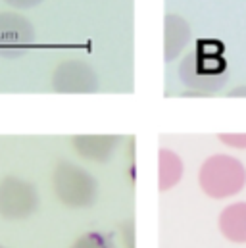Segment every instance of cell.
<instances>
[{"label":"cell","mask_w":246,"mask_h":248,"mask_svg":"<svg viewBox=\"0 0 246 248\" xmlns=\"http://www.w3.org/2000/svg\"><path fill=\"white\" fill-rule=\"evenodd\" d=\"M229 96H246V85H243V87H237V89H233V91L229 93Z\"/></svg>","instance_id":"obj_15"},{"label":"cell","mask_w":246,"mask_h":248,"mask_svg":"<svg viewBox=\"0 0 246 248\" xmlns=\"http://www.w3.org/2000/svg\"><path fill=\"white\" fill-rule=\"evenodd\" d=\"M0 248H4V247H2V245H0Z\"/></svg>","instance_id":"obj_16"},{"label":"cell","mask_w":246,"mask_h":248,"mask_svg":"<svg viewBox=\"0 0 246 248\" xmlns=\"http://www.w3.org/2000/svg\"><path fill=\"white\" fill-rule=\"evenodd\" d=\"M192 39V31L188 21L177 16V14H168L164 19V58L166 62H173L181 56L186 45Z\"/></svg>","instance_id":"obj_8"},{"label":"cell","mask_w":246,"mask_h":248,"mask_svg":"<svg viewBox=\"0 0 246 248\" xmlns=\"http://www.w3.org/2000/svg\"><path fill=\"white\" fill-rule=\"evenodd\" d=\"M179 77L188 89H192L188 94H208L221 89L227 81L223 46L217 41H198L196 50L179 65Z\"/></svg>","instance_id":"obj_1"},{"label":"cell","mask_w":246,"mask_h":248,"mask_svg":"<svg viewBox=\"0 0 246 248\" xmlns=\"http://www.w3.org/2000/svg\"><path fill=\"white\" fill-rule=\"evenodd\" d=\"M71 248H118L114 239L100 231H87L73 241Z\"/></svg>","instance_id":"obj_11"},{"label":"cell","mask_w":246,"mask_h":248,"mask_svg":"<svg viewBox=\"0 0 246 248\" xmlns=\"http://www.w3.org/2000/svg\"><path fill=\"white\" fill-rule=\"evenodd\" d=\"M41 206L37 186L17 175L0 179V217L8 221H21L31 217Z\"/></svg>","instance_id":"obj_4"},{"label":"cell","mask_w":246,"mask_h":248,"mask_svg":"<svg viewBox=\"0 0 246 248\" xmlns=\"http://www.w3.org/2000/svg\"><path fill=\"white\" fill-rule=\"evenodd\" d=\"M52 190L62 206L69 210H85L98 200L100 186L89 170L60 160L52 171Z\"/></svg>","instance_id":"obj_2"},{"label":"cell","mask_w":246,"mask_h":248,"mask_svg":"<svg viewBox=\"0 0 246 248\" xmlns=\"http://www.w3.org/2000/svg\"><path fill=\"white\" fill-rule=\"evenodd\" d=\"M219 233L233 245H246V202L225 206L217 217Z\"/></svg>","instance_id":"obj_9"},{"label":"cell","mask_w":246,"mask_h":248,"mask_svg":"<svg viewBox=\"0 0 246 248\" xmlns=\"http://www.w3.org/2000/svg\"><path fill=\"white\" fill-rule=\"evenodd\" d=\"M198 185L206 196L214 200L237 196L246 186L245 164L231 154H214L202 162Z\"/></svg>","instance_id":"obj_3"},{"label":"cell","mask_w":246,"mask_h":248,"mask_svg":"<svg viewBox=\"0 0 246 248\" xmlns=\"http://www.w3.org/2000/svg\"><path fill=\"white\" fill-rule=\"evenodd\" d=\"M219 142H223L229 148L235 150H246V133H221L217 135Z\"/></svg>","instance_id":"obj_12"},{"label":"cell","mask_w":246,"mask_h":248,"mask_svg":"<svg viewBox=\"0 0 246 248\" xmlns=\"http://www.w3.org/2000/svg\"><path fill=\"white\" fill-rule=\"evenodd\" d=\"M184 175V164L181 156L169 148H160L158 152V188L168 192L181 183Z\"/></svg>","instance_id":"obj_10"},{"label":"cell","mask_w":246,"mask_h":248,"mask_svg":"<svg viewBox=\"0 0 246 248\" xmlns=\"http://www.w3.org/2000/svg\"><path fill=\"white\" fill-rule=\"evenodd\" d=\"M35 45V27L19 12H0V56L17 58Z\"/></svg>","instance_id":"obj_6"},{"label":"cell","mask_w":246,"mask_h":248,"mask_svg":"<svg viewBox=\"0 0 246 248\" xmlns=\"http://www.w3.org/2000/svg\"><path fill=\"white\" fill-rule=\"evenodd\" d=\"M8 6L15 8V10H31L35 6H39L43 0H4Z\"/></svg>","instance_id":"obj_14"},{"label":"cell","mask_w":246,"mask_h":248,"mask_svg":"<svg viewBox=\"0 0 246 248\" xmlns=\"http://www.w3.org/2000/svg\"><path fill=\"white\" fill-rule=\"evenodd\" d=\"M123 245H125V248H135V223H133V219L123 225Z\"/></svg>","instance_id":"obj_13"},{"label":"cell","mask_w":246,"mask_h":248,"mask_svg":"<svg viewBox=\"0 0 246 248\" xmlns=\"http://www.w3.org/2000/svg\"><path fill=\"white\" fill-rule=\"evenodd\" d=\"M120 142H122V137L118 135H75L71 137V146L75 154L94 164L110 162Z\"/></svg>","instance_id":"obj_7"},{"label":"cell","mask_w":246,"mask_h":248,"mask_svg":"<svg viewBox=\"0 0 246 248\" xmlns=\"http://www.w3.org/2000/svg\"><path fill=\"white\" fill-rule=\"evenodd\" d=\"M52 89L62 94H91L100 87L96 71L83 60H63L60 62L50 77Z\"/></svg>","instance_id":"obj_5"}]
</instances>
